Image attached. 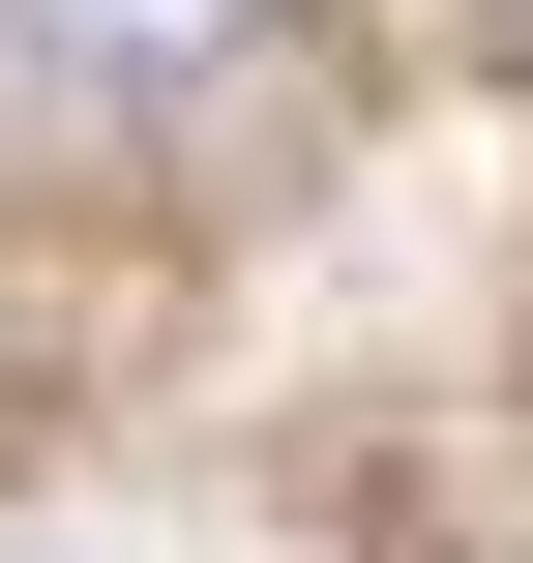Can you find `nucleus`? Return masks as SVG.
Masks as SVG:
<instances>
[{"label": "nucleus", "mask_w": 533, "mask_h": 563, "mask_svg": "<svg viewBox=\"0 0 533 563\" xmlns=\"http://www.w3.org/2000/svg\"><path fill=\"white\" fill-rule=\"evenodd\" d=\"M0 30H30L59 89H208V59L267 30V0H0Z\"/></svg>", "instance_id": "nucleus-1"}]
</instances>
